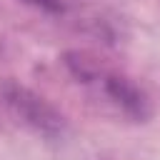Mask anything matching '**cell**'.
I'll use <instances>...</instances> for the list:
<instances>
[{"instance_id":"obj_2","label":"cell","mask_w":160,"mask_h":160,"mask_svg":"<svg viewBox=\"0 0 160 160\" xmlns=\"http://www.w3.org/2000/svg\"><path fill=\"white\" fill-rule=\"evenodd\" d=\"M2 98L10 105V110L30 128L40 130V132H58L62 128V118L60 112L45 102L40 95H35L32 90L18 85V82H5L2 88Z\"/></svg>"},{"instance_id":"obj_1","label":"cell","mask_w":160,"mask_h":160,"mask_svg":"<svg viewBox=\"0 0 160 160\" xmlns=\"http://www.w3.org/2000/svg\"><path fill=\"white\" fill-rule=\"evenodd\" d=\"M65 68L82 88H88L92 98L102 100L120 115L130 120H145L150 115V100L142 88L108 60L88 50H72L65 55Z\"/></svg>"}]
</instances>
